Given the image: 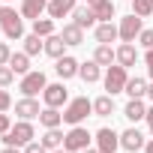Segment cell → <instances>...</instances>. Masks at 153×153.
<instances>
[{
    "label": "cell",
    "mask_w": 153,
    "mask_h": 153,
    "mask_svg": "<svg viewBox=\"0 0 153 153\" xmlns=\"http://www.w3.org/2000/svg\"><path fill=\"white\" fill-rule=\"evenodd\" d=\"M0 30L6 39H24V15L3 3L0 6Z\"/></svg>",
    "instance_id": "obj_1"
},
{
    "label": "cell",
    "mask_w": 153,
    "mask_h": 153,
    "mask_svg": "<svg viewBox=\"0 0 153 153\" xmlns=\"http://www.w3.org/2000/svg\"><path fill=\"white\" fill-rule=\"evenodd\" d=\"M87 114H93V102L87 96H75L63 105V123L69 126H78L81 120H87Z\"/></svg>",
    "instance_id": "obj_2"
},
{
    "label": "cell",
    "mask_w": 153,
    "mask_h": 153,
    "mask_svg": "<svg viewBox=\"0 0 153 153\" xmlns=\"http://www.w3.org/2000/svg\"><path fill=\"white\" fill-rule=\"evenodd\" d=\"M33 123L30 120H18L9 132H3V135H0V138H3V144H12V147H27L30 141H33Z\"/></svg>",
    "instance_id": "obj_3"
},
{
    "label": "cell",
    "mask_w": 153,
    "mask_h": 153,
    "mask_svg": "<svg viewBox=\"0 0 153 153\" xmlns=\"http://www.w3.org/2000/svg\"><path fill=\"white\" fill-rule=\"evenodd\" d=\"M126 81H129L126 66H120V63H111V66H105V90H108L111 96L123 93V90H126Z\"/></svg>",
    "instance_id": "obj_4"
},
{
    "label": "cell",
    "mask_w": 153,
    "mask_h": 153,
    "mask_svg": "<svg viewBox=\"0 0 153 153\" xmlns=\"http://www.w3.org/2000/svg\"><path fill=\"white\" fill-rule=\"evenodd\" d=\"M90 141H93V135L78 123V126H72V129L66 132V138H63V150H69V153H81L84 147H90Z\"/></svg>",
    "instance_id": "obj_5"
},
{
    "label": "cell",
    "mask_w": 153,
    "mask_h": 153,
    "mask_svg": "<svg viewBox=\"0 0 153 153\" xmlns=\"http://www.w3.org/2000/svg\"><path fill=\"white\" fill-rule=\"evenodd\" d=\"M45 87H48L45 72H39V69H30L27 75H21V81H18V90H21L24 96H36V93H42Z\"/></svg>",
    "instance_id": "obj_6"
},
{
    "label": "cell",
    "mask_w": 153,
    "mask_h": 153,
    "mask_svg": "<svg viewBox=\"0 0 153 153\" xmlns=\"http://www.w3.org/2000/svg\"><path fill=\"white\" fill-rule=\"evenodd\" d=\"M117 30H120V42H135V39H138V33H141L144 27H141V18H138L135 12H129L126 18H120Z\"/></svg>",
    "instance_id": "obj_7"
},
{
    "label": "cell",
    "mask_w": 153,
    "mask_h": 153,
    "mask_svg": "<svg viewBox=\"0 0 153 153\" xmlns=\"http://www.w3.org/2000/svg\"><path fill=\"white\" fill-rule=\"evenodd\" d=\"M42 99H45L48 108H63V105L69 102V90L63 87V81H60V84H48V87L42 90Z\"/></svg>",
    "instance_id": "obj_8"
},
{
    "label": "cell",
    "mask_w": 153,
    "mask_h": 153,
    "mask_svg": "<svg viewBox=\"0 0 153 153\" xmlns=\"http://www.w3.org/2000/svg\"><path fill=\"white\" fill-rule=\"evenodd\" d=\"M93 138H96L99 153H117V147H120V135H117L114 129H108V126H102Z\"/></svg>",
    "instance_id": "obj_9"
},
{
    "label": "cell",
    "mask_w": 153,
    "mask_h": 153,
    "mask_svg": "<svg viewBox=\"0 0 153 153\" xmlns=\"http://www.w3.org/2000/svg\"><path fill=\"white\" fill-rule=\"evenodd\" d=\"M144 144H147V141H144V135H141L135 126H129L126 132H120V147H123V150L138 153V150H144Z\"/></svg>",
    "instance_id": "obj_10"
},
{
    "label": "cell",
    "mask_w": 153,
    "mask_h": 153,
    "mask_svg": "<svg viewBox=\"0 0 153 153\" xmlns=\"http://www.w3.org/2000/svg\"><path fill=\"white\" fill-rule=\"evenodd\" d=\"M78 60L75 57H69V54H63V57H57V63H54V72L60 75V78L66 81V78H75V75H78Z\"/></svg>",
    "instance_id": "obj_11"
},
{
    "label": "cell",
    "mask_w": 153,
    "mask_h": 153,
    "mask_svg": "<svg viewBox=\"0 0 153 153\" xmlns=\"http://www.w3.org/2000/svg\"><path fill=\"white\" fill-rule=\"evenodd\" d=\"M15 114H18L21 120H33V117L42 114V108H39V102H36L33 96H24V99L15 102Z\"/></svg>",
    "instance_id": "obj_12"
},
{
    "label": "cell",
    "mask_w": 153,
    "mask_h": 153,
    "mask_svg": "<svg viewBox=\"0 0 153 153\" xmlns=\"http://www.w3.org/2000/svg\"><path fill=\"white\" fill-rule=\"evenodd\" d=\"M96 15H93V9L90 6H75L72 9V24H78L81 30H90V27H96Z\"/></svg>",
    "instance_id": "obj_13"
},
{
    "label": "cell",
    "mask_w": 153,
    "mask_h": 153,
    "mask_svg": "<svg viewBox=\"0 0 153 153\" xmlns=\"http://www.w3.org/2000/svg\"><path fill=\"white\" fill-rule=\"evenodd\" d=\"M78 6V0H48V18H66Z\"/></svg>",
    "instance_id": "obj_14"
},
{
    "label": "cell",
    "mask_w": 153,
    "mask_h": 153,
    "mask_svg": "<svg viewBox=\"0 0 153 153\" xmlns=\"http://www.w3.org/2000/svg\"><path fill=\"white\" fill-rule=\"evenodd\" d=\"M114 39H120L117 24H111V21H99V24H96V42H99V45H111Z\"/></svg>",
    "instance_id": "obj_15"
},
{
    "label": "cell",
    "mask_w": 153,
    "mask_h": 153,
    "mask_svg": "<svg viewBox=\"0 0 153 153\" xmlns=\"http://www.w3.org/2000/svg\"><path fill=\"white\" fill-rule=\"evenodd\" d=\"M42 12H48V0H21V15L36 21L42 18Z\"/></svg>",
    "instance_id": "obj_16"
},
{
    "label": "cell",
    "mask_w": 153,
    "mask_h": 153,
    "mask_svg": "<svg viewBox=\"0 0 153 153\" xmlns=\"http://www.w3.org/2000/svg\"><path fill=\"white\" fill-rule=\"evenodd\" d=\"M78 78H81L84 84H96V81L102 78V66H99L96 60H87V63H81V66H78Z\"/></svg>",
    "instance_id": "obj_17"
},
{
    "label": "cell",
    "mask_w": 153,
    "mask_h": 153,
    "mask_svg": "<svg viewBox=\"0 0 153 153\" xmlns=\"http://www.w3.org/2000/svg\"><path fill=\"white\" fill-rule=\"evenodd\" d=\"M117 63L120 66H135L138 63V48L132 45V42H120V48H117Z\"/></svg>",
    "instance_id": "obj_18"
},
{
    "label": "cell",
    "mask_w": 153,
    "mask_h": 153,
    "mask_svg": "<svg viewBox=\"0 0 153 153\" xmlns=\"http://www.w3.org/2000/svg\"><path fill=\"white\" fill-rule=\"evenodd\" d=\"M123 117H126V120H132V123L144 120V117H147V105H144V99H129V102H126V108H123Z\"/></svg>",
    "instance_id": "obj_19"
},
{
    "label": "cell",
    "mask_w": 153,
    "mask_h": 153,
    "mask_svg": "<svg viewBox=\"0 0 153 153\" xmlns=\"http://www.w3.org/2000/svg\"><path fill=\"white\" fill-rule=\"evenodd\" d=\"M63 51H66V42H63V36L60 33H51V36H45V54L48 57H63Z\"/></svg>",
    "instance_id": "obj_20"
},
{
    "label": "cell",
    "mask_w": 153,
    "mask_h": 153,
    "mask_svg": "<svg viewBox=\"0 0 153 153\" xmlns=\"http://www.w3.org/2000/svg\"><path fill=\"white\" fill-rule=\"evenodd\" d=\"M60 36H63V42H66V45H72V48L84 42V30H81L78 24H63V30H60Z\"/></svg>",
    "instance_id": "obj_21"
},
{
    "label": "cell",
    "mask_w": 153,
    "mask_h": 153,
    "mask_svg": "<svg viewBox=\"0 0 153 153\" xmlns=\"http://www.w3.org/2000/svg\"><path fill=\"white\" fill-rule=\"evenodd\" d=\"M87 6L93 9V15L99 21H111L114 18V3H111V0H93V3H87Z\"/></svg>",
    "instance_id": "obj_22"
},
{
    "label": "cell",
    "mask_w": 153,
    "mask_h": 153,
    "mask_svg": "<svg viewBox=\"0 0 153 153\" xmlns=\"http://www.w3.org/2000/svg\"><path fill=\"white\" fill-rule=\"evenodd\" d=\"M123 93H126L129 99H144V96H147V81L135 75V78L126 81V90H123Z\"/></svg>",
    "instance_id": "obj_23"
},
{
    "label": "cell",
    "mask_w": 153,
    "mask_h": 153,
    "mask_svg": "<svg viewBox=\"0 0 153 153\" xmlns=\"http://www.w3.org/2000/svg\"><path fill=\"white\" fill-rule=\"evenodd\" d=\"M93 60H96L99 66H111V63H117V48H111V45H96Z\"/></svg>",
    "instance_id": "obj_24"
},
{
    "label": "cell",
    "mask_w": 153,
    "mask_h": 153,
    "mask_svg": "<svg viewBox=\"0 0 153 153\" xmlns=\"http://www.w3.org/2000/svg\"><path fill=\"white\" fill-rule=\"evenodd\" d=\"M93 114H96V117H111V114H114V96L105 93V96L93 99Z\"/></svg>",
    "instance_id": "obj_25"
},
{
    "label": "cell",
    "mask_w": 153,
    "mask_h": 153,
    "mask_svg": "<svg viewBox=\"0 0 153 153\" xmlns=\"http://www.w3.org/2000/svg\"><path fill=\"white\" fill-rule=\"evenodd\" d=\"M39 123L45 126V129H57L60 123H63V114H60V108H42V114H39Z\"/></svg>",
    "instance_id": "obj_26"
},
{
    "label": "cell",
    "mask_w": 153,
    "mask_h": 153,
    "mask_svg": "<svg viewBox=\"0 0 153 153\" xmlns=\"http://www.w3.org/2000/svg\"><path fill=\"white\" fill-rule=\"evenodd\" d=\"M9 66H12L15 75H27V72H30V54H27V51L12 54V57H9Z\"/></svg>",
    "instance_id": "obj_27"
},
{
    "label": "cell",
    "mask_w": 153,
    "mask_h": 153,
    "mask_svg": "<svg viewBox=\"0 0 153 153\" xmlns=\"http://www.w3.org/2000/svg\"><path fill=\"white\" fill-rule=\"evenodd\" d=\"M24 51H27L30 57H36L39 51H45V39L36 36V33H27V36H24Z\"/></svg>",
    "instance_id": "obj_28"
},
{
    "label": "cell",
    "mask_w": 153,
    "mask_h": 153,
    "mask_svg": "<svg viewBox=\"0 0 153 153\" xmlns=\"http://www.w3.org/2000/svg\"><path fill=\"white\" fill-rule=\"evenodd\" d=\"M63 132H60V126L57 129H45V135H42V144L48 147V150H57V147H63Z\"/></svg>",
    "instance_id": "obj_29"
},
{
    "label": "cell",
    "mask_w": 153,
    "mask_h": 153,
    "mask_svg": "<svg viewBox=\"0 0 153 153\" xmlns=\"http://www.w3.org/2000/svg\"><path fill=\"white\" fill-rule=\"evenodd\" d=\"M33 33L42 36V39L51 36V33H54V18H36V21H33Z\"/></svg>",
    "instance_id": "obj_30"
},
{
    "label": "cell",
    "mask_w": 153,
    "mask_h": 153,
    "mask_svg": "<svg viewBox=\"0 0 153 153\" xmlns=\"http://www.w3.org/2000/svg\"><path fill=\"white\" fill-rule=\"evenodd\" d=\"M132 12H135L138 18L153 15V0H132Z\"/></svg>",
    "instance_id": "obj_31"
},
{
    "label": "cell",
    "mask_w": 153,
    "mask_h": 153,
    "mask_svg": "<svg viewBox=\"0 0 153 153\" xmlns=\"http://www.w3.org/2000/svg\"><path fill=\"white\" fill-rule=\"evenodd\" d=\"M15 81V72H12V66L6 63V66H0V87H9Z\"/></svg>",
    "instance_id": "obj_32"
},
{
    "label": "cell",
    "mask_w": 153,
    "mask_h": 153,
    "mask_svg": "<svg viewBox=\"0 0 153 153\" xmlns=\"http://www.w3.org/2000/svg\"><path fill=\"white\" fill-rule=\"evenodd\" d=\"M24 153H51V150H48L42 141H30V144L24 147Z\"/></svg>",
    "instance_id": "obj_33"
},
{
    "label": "cell",
    "mask_w": 153,
    "mask_h": 153,
    "mask_svg": "<svg viewBox=\"0 0 153 153\" xmlns=\"http://www.w3.org/2000/svg\"><path fill=\"white\" fill-rule=\"evenodd\" d=\"M12 108V96L6 93V87H0V111H9Z\"/></svg>",
    "instance_id": "obj_34"
},
{
    "label": "cell",
    "mask_w": 153,
    "mask_h": 153,
    "mask_svg": "<svg viewBox=\"0 0 153 153\" xmlns=\"http://www.w3.org/2000/svg\"><path fill=\"white\" fill-rule=\"evenodd\" d=\"M138 42H141L144 48H153V30H141V33H138Z\"/></svg>",
    "instance_id": "obj_35"
},
{
    "label": "cell",
    "mask_w": 153,
    "mask_h": 153,
    "mask_svg": "<svg viewBox=\"0 0 153 153\" xmlns=\"http://www.w3.org/2000/svg\"><path fill=\"white\" fill-rule=\"evenodd\" d=\"M9 57H12L9 45H6V42H0V66H6V63H9Z\"/></svg>",
    "instance_id": "obj_36"
},
{
    "label": "cell",
    "mask_w": 153,
    "mask_h": 153,
    "mask_svg": "<svg viewBox=\"0 0 153 153\" xmlns=\"http://www.w3.org/2000/svg\"><path fill=\"white\" fill-rule=\"evenodd\" d=\"M144 63H147V75H150V81H153V48H147V54H144Z\"/></svg>",
    "instance_id": "obj_37"
},
{
    "label": "cell",
    "mask_w": 153,
    "mask_h": 153,
    "mask_svg": "<svg viewBox=\"0 0 153 153\" xmlns=\"http://www.w3.org/2000/svg\"><path fill=\"white\" fill-rule=\"evenodd\" d=\"M9 129H12V123H9L6 111H0V135H3V132H9Z\"/></svg>",
    "instance_id": "obj_38"
},
{
    "label": "cell",
    "mask_w": 153,
    "mask_h": 153,
    "mask_svg": "<svg viewBox=\"0 0 153 153\" xmlns=\"http://www.w3.org/2000/svg\"><path fill=\"white\" fill-rule=\"evenodd\" d=\"M144 120H147V126H150V135H153V108H147V117H144Z\"/></svg>",
    "instance_id": "obj_39"
},
{
    "label": "cell",
    "mask_w": 153,
    "mask_h": 153,
    "mask_svg": "<svg viewBox=\"0 0 153 153\" xmlns=\"http://www.w3.org/2000/svg\"><path fill=\"white\" fill-rule=\"evenodd\" d=\"M0 153H24V150H18V147H12V144H6V147L0 150Z\"/></svg>",
    "instance_id": "obj_40"
},
{
    "label": "cell",
    "mask_w": 153,
    "mask_h": 153,
    "mask_svg": "<svg viewBox=\"0 0 153 153\" xmlns=\"http://www.w3.org/2000/svg\"><path fill=\"white\" fill-rule=\"evenodd\" d=\"M147 99H150V102H153V81H150V84H147Z\"/></svg>",
    "instance_id": "obj_41"
},
{
    "label": "cell",
    "mask_w": 153,
    "mask_h": 153,
    "mask_svg": "<svg viewBox=\"0 0 153 153\" xmlns=\"http://www.w3.org/2000/svg\"><path fill=\"white\" fill-rule=\"evenodd\" d=\"M81 153H99V147H84Z\"/></svg>",
    "instance_id": "obj_42"
},
{
    "label": "cell",
    "mask_w": 153,
    "mask_h": 153,
    "mask_svg": "<svg viewBox=\"0 0 153 153\" xmlns=\"http://www.w3.org/2000/svg\"><path fill=\"white\" fill-rule=\"evenodd\" d=\"M144 153H153V141H147V144H144Z\"/></svg>",
    "instance_id": "obj_43"
},
{
    "label": "cell",
    "mask_w": 153,
    "mask_h": 153,
    "mask_svg": "<svg viewBox=\"0 0 153 153\" xmlns=\"http://www.w3.org/2000/svg\"><path fill=\"white\" fill-rule=\"evenodd\" d=\"M51 153H69V150H63V147H57V150H51Z\"/></svg>",
    "instance_id": "obj_44"
},
{
    "label": "cell",
    "mask_w": 153,
    "mask_h": 153,
    "mask_svg": "<svg viewBox=\"0 0 153 153\" xmlns=\"http://www.w3.org/2000/svg\"><path fill=\"white\" fill-rule=\"evenodd\" d=\"M84 3H93V0H84Z\"/></svg>",
    "instance_id": "obj_45"
},
{
    "label": "cell",
    "mask_w": 153,
    "mask_h": 153,
    "mask_svg": "<svg viewBox=\"0 0 153 153\" xmlns=\"http://www.w3.org/2000/svg\"><path fill=\"white\" fill-rule=\"evenodd\" d=\"M3 3H9V0H3Z\"/></svg>",
    "instance_id": "obj_46"
}]
</instances>
